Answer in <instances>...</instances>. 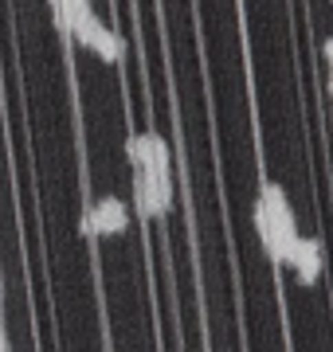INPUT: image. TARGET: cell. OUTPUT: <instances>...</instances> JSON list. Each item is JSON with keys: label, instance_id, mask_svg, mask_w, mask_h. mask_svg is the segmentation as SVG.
I'll use <instances>...</instances> for the list:
<instances>
[{"label": "cell", "instance_id": "cell-1", "mask_svg": "<svg viewBox=\"0 0 333 352\" xmlns=\"http://www.w3.org/2000/svg\"><path fill=\"white\" fill-rule=\"evenodd\" d=\"M251 219H255V235L263 243L267 258L275 266H286V258L298 243V219H294V204H290V196L279 180H263Z\"/></svg>", "mask_w": 333, "mask_h": 352}, {"label": "cell", "instance_id": "cell-2", "mask_svg": "<svg viewBox=\"0 0 333 352\" xmlns=\"http://www.w3.org/2000/svg\"><path fill=\"white\" fill-rule=\"evenodd\" d=\"M133 204L145 219L173 212V173H133Z\"/></svg>", "mask_w": 333, "mask_h": 352}, {"label": "cell", "instance_id": "cell-3", "mask_svg": "<svg viewBox=\"0 0 333 352\" xmlns=\"http://www.w3.org/2000/svg\"><path fill=\"white\" fill-rule=\"evenodd\" d=\"M71 36H75L87 51H94L98 59H106V63H122V55H126V43H122V36H118L110 24H103V20H98V12H87V16H83V20L71 28Z\"/></svg>", "mask_w": 333, "mask_h": 352}, {"label": "cell", "instance_id": "cell-4", "mask_svg": "<svg viewBox=\"0 0 333 352\" xmlns=\"http://www.w3.org/2000/svg\"><path fill=\"white\" fill-rule=\"evenodd\" d=\"M126 157L133 164V173H173V153H169V141L153 129L145 133H129L126 141Z\"/></svg>", "mask_w": 333, "mask_h": 352}, {"label": "cell", "instance_id": "cell-5", "mask_svg": "<svg viewBox=\"0 0 333 352\" xmlns=\"http://www.w3.org/2000/svg\"><path fill=\"white\" fill-rule=\"evenodd\" d=\"M129 227V208L122 196H114V192H106V196H98V200L87 208V215H83V231L87 235H122Z\"/></svg>", "mask_w": 333, "mask_h": 352}, {"label": "cell", "instance_id": "cell-6", "mask_svg": "<svg viewBox=\"0 0 333 352\" xmlns=\"http://www.w3.org/2000/svg\"><path fill=\"white\" fill-rule=\"evenodd\" d=\"M286 266L298 274V282H302V286L321 282V270H325V251H321V239H302V235H298V243H294V251H290V258H286Z\"/></svg>", "mask_w": 333, "mask_h": 352}, {"label": "cell", "instance_id": "cell-7", "mask_svg": "<svg viewBox=\"0 0 333 352\" xmlns=\"http://www.w3.org/2000/svg\"><path fill=\"white\" fill-rule=\"evenodd\" d=\"M321 55H325V87H330V106H333V36H325Z\"/></svg>", "mask_w": 333, "mask_h": 352}]
</instances>
